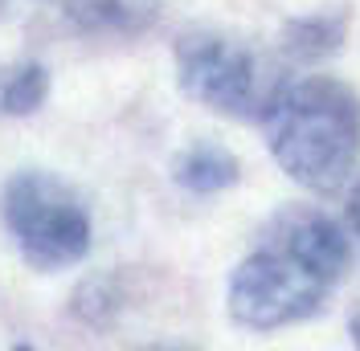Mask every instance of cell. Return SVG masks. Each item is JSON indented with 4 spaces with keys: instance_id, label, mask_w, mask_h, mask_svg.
<instances>
[{
    "instance_id": "6da1fadb",
    "label": "cell",
    "mask_w": 360,
    "mask_h": 351,
    "mask_svg": "<svg viewBox=\"0 0 360 351\" xmlns=\"http://www.w3.org/2000/svg\"><path fill=\"white\" fill-rule=\"evenodd\" d=\"M352 245L336 220L311 204H287L229 274L225 307L246 331H278L311 319L344 282Z\"/></svg>"
},
{
    "instance_id": "7a4b0ae2",
    "label": "cell",
    "mask_w": 360,
    "mask_h": 351,
    "mask_svg": "<svg viewBox=\"0 0 360 351\" xmlns=\"http://www.w3.org/2000/svg\"><path fill=\"white\" fill-rule=\"evenodd\" d=\"M274 164L307 192L332 197L360 159V102L340 78L315 74L278 90L262 119Z\"/></svg>"
},
{
    "instance_id": "3957f363",
    "label": "cell",
    "mask_w": 360,
    "mask_h": 351,
    "mask_svg": "<svg viewBox=\"0 0 360 351\" xmlns=\"http://www.w3.org/2000/svg\"><path fill=\"white\" fill-rule=\"evenodd\" d=\"M176 82L193 102L209 107L213 114L262 123L291 78L283 62H274L250 41L193 29L176 37Z\"/></svg>"
},
{
    "instance_id": "277c9868",
    "label": "cell",
    "mask_w": 360,
    "mask_h": 351,
    "mask_svg": "<svg viewBox=\"0 0 360 351\" xmlns=\"http://www.w3.org/2000/svg\"><path fill=\"white\" fill-rule=\"evenodd\" d=\"M0 213L13 245L37 274L70 270L90 253V213L66 180L49 172H17L0 192Z\"/></svg>"
},
{
    "instance_id": "5b68a950",
    "label": "cell",
    "mask_w": 360,
    "mask_h": 351,
    "mask_svg": "<svg viewBox=\"0 0 360 351\" xmlns=\"http://www.w3.org/2000/svg\"><path fill=\"white\" fill-rule=\"evenodd\" d=\"M160 4L164 0H62L58 8L82 33L98 37H135L148 33L160 21Z\"/></svg>"
},
{
    "instance_id": "8992f818",
    "label": "cell",
    "mask_w": 360,
    "mask_h": 351,
    "mask_svg": "<svg viewBox=\"0 0 360 351\" xmlns=\"http://www.w3.org/2000/svg\"><path fill=\"white\" fill-rule=\"evenodd\" d=\"M238 176H242L238 155L229 152V147H221V143H213V139L188 143L176 155V164H172V180L184 192H197V197H213V192L233 188Z\"/></svg>"
},
{
    "instance_id": "52a82bcc",
    "label": "cell",
    "mask_w": 360,
    "mask_h": 351,
    "mask_svg": "<svg viewBox=\"0 0 360 351\" xmlns=\"http://www.w3.org/2000/svg\"><path fill=\"white\" fill-rule=\"evenodd\" d=\"M348 37V17L344 13H307V17H291L283 25V53L291 62H323L332 58Z\"/></svg>"
},
{
    "instance_id": "ba28073f",
    "label": "cell",
    "mask_w": 360,
    "mask_h": 351,
    "mask_svg": "<svg viewBox=\"0 0 360 351\" xmlns=\"http://www.w3.org/2000/svg\"><path fill=\"white\" fill-rule=\"evenodd\" d=\"M123 310V290L115 274H90L78 282V290L70 294V314L82 323V327L107 331Z\"/></svg>"
},
{
    "instance_id": "9c48e42d",
    "label": "cell",
    "mask_w": 360,
    "mask_h": 351,
    "mask_svg": "<svg viewBox=\"0 0 360 351\" xmlns=\"http://www.w3.org/2000/svg\"><path fill=\"white\" fill-rule=\"evenodd\" d=\"M49 98V69L41 62H21L0 78V110L25 119V114H37Z\"/></svg>"
},
{
    "instance_id": "30bf717a",
    "label": "cell",
    "mask_w": 360,
    "mask_h": 351,
    "mask_svg": "<svg viewBox=\"0 0 360 351\" xmlns=\"http://www.w3.org/2000/svg\"><path fill=\"white\" fill-rule=\"evenodd\" d=\"M348 225H352V233L360 237V184L352 188V197H348Z\"/></svg>"
},
{
    "instance_id": "8fae6325",
    "label": "cell",
    "mask_w": 360,
    "mask_h": 351,
    "mask_svg": "<svg viewBox=\"0 0 360 351\" xmlns=\"http://www.w3.org/2000/svg\"><path fill=\"white\" fill-rule=\"evenodd\" d=\"M348 335H352V347H360V307L352 310V319H348Z\"/></svg>"
},
{
    "instance_id": "7c38bea8",
    "label": "cell",
    "mask_w": 360,
    "mask_h": 351,
    "mask_svg": "<svg viewBox=\"0 0 360 351\" xmlns=\"http://www.w3.org/2000/svg\"><path fill=\"white\" fill-rule=\"evenodd\" d=\"M49 4H62V0H49Z\"/></svg>"
}]
</instances>
